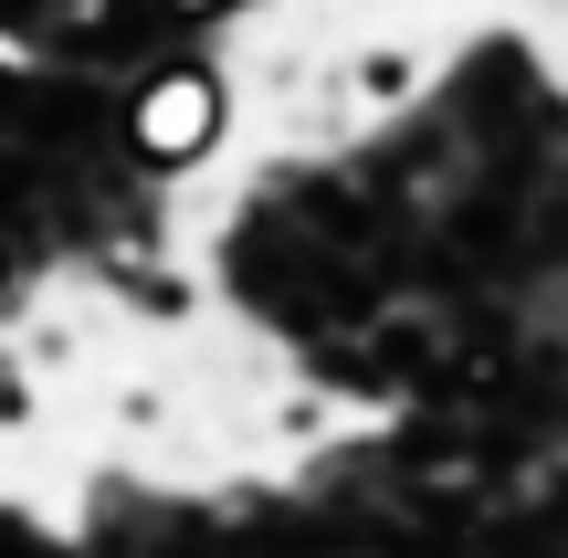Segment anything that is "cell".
<instances>
[{
    "instance_id": "cell-1",
    "label": "cell",
    "mask_w": 568,
    "mask_h": 558,
    "mask_svg": "<svg viewBox=\"0 0 568 558\" xmlns=\"http://www.w3.org/2000/svg\"><path fill=\"white\" fill-rule=\"evenodd\" d=\"M126 138H138V159H159V169L201 159V148L222 138V84H211L201 63L148 74V84H138V116H126Z\"/></svg>"
}]
</instances>
